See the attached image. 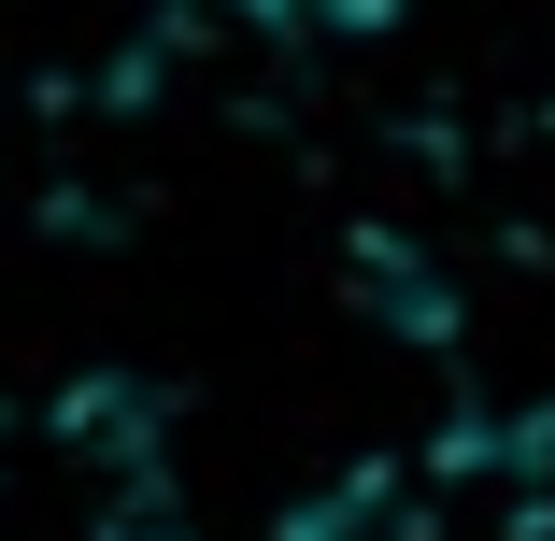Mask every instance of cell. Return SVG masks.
Masks as SVG:
<instances>
[{"label":"cell","mask_w":555,"mask_h":541,"mask_svg":"<svg viewBox=\"0 0 555 541\" xmlns=\"http://www.w3.org/2000/svg\"><path fill=\"white\" fill-rule=\"evenodd\" d=\"M541 471H555V427H541Z\"/></svg>","instance_id":"1"}]
</instances>
